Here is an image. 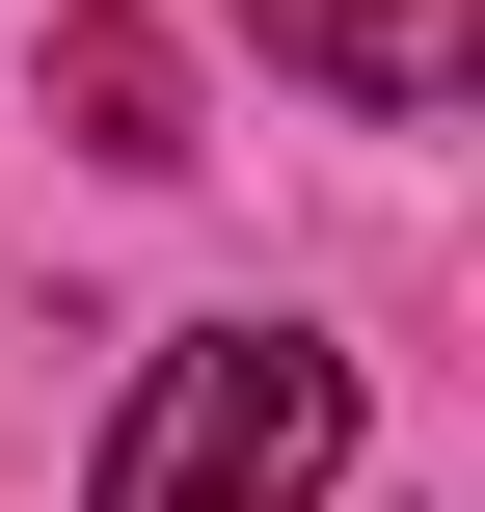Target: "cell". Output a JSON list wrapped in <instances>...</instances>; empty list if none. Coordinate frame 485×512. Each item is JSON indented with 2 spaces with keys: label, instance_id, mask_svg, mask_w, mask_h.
I'll return each mask as SVG.
<instances>
[{
  "label": "cell",
  "instance_id": "6da1fadb",
  "mask_svg": "<svg viewBox=\"0 0 485 512\" xmlns=\"http://www.w3.org/2000/svg\"><path fill=\"white\" fill-rule=\"evenodd\" d=\"M324 486H351V351L324 324H162L108 459H81V512H324Z\"/></svg>",
  "mask_w": 485,
  "mask_h": 512
},
{
  "label": "cell",
  "instance_id": "7a4b0ae2",
  "mask_svg": "<svg viewBox=\"0 0 485 512\" xmlns=\"http://www.w3.org/2000/svg\"><path fill=\"white\" fill-rule=\"evenodd\" d=\"M270 27V81H324V108H459L485 0H243Z\"/></svg>",
  "mask_w": 485,
  "mask_h": 512
},
{
  "label": "cell",
  "instance_id": "3957f363",
  "mask_svg": "<svg viewBox=\"0 0 485 512\" xmlns=\"http://www.w3.org/2000/svg\"><path fill=\"white\" fill-rule=\"evenodd\" d=\"M54 108H81V135H108V162H189V135H162V108H189V81H162V27H108V0H81V27H54Z\"/></svg>",
  "mask_w": 485,
  "mask_h": 512
}]
</instances>
